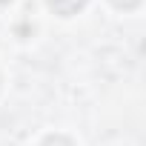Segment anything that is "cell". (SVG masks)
Segmentation results:
<instances>
[{
    "mask_svg": "<svg viewBox=\"0 0 146 146\" xmlns=\"http://www.w3.org/2000/svg\"><path fill=\"white\" fill-rule=\"evenodd\" d=\"M0 83H3V80H0Z\"/></svg>",
    "mask_w": 146,
    "mask_h": 146,
    "instance_id": "obj_5",
    "label": "cell"
},
{
    "mask_svg": "<svg viewBox=\"0 0 146 146\" xmlns=\"http://www.w3.org/2000/svg\"><path fill=\"white\" fill-rule=\"evenodd\" d=\"M46 6L54 15H60V17H72V15H78L86 6V0H46Z\"/></svg>",
    "mask_w": 146,
    "mask_h": 146,
    "instance_id": "obj_1",
    "label": "cell"
},
{
    "mask_svg": "<svg viewBox=\"0 0 146 146\" xmlns=\"http://www.w3.org/2000/svg\"><path fill=\"white\" fill-rule=\"evenodd\" d=\"M109 3H112L115 9H123V12H132V9H137V6H140V0H109Z\"/></svg>",
    "mask_w": 146,
    "mask_h": 146,
    "instance_id": "obj_3",
    "label": "cell"
},
{
    "mask_svg": "<svg viewBox=\"0 0 146 146\" xmlns=\"http://www.w3.org/2000/svg\"><path fill=\"white\" fill-rule=\"evenodd\" d=\"M40 146H75V143H72L66 135H49V137H46Z\"/></svg>",
    "mask_w": 146,
    "mask_h": 146,
    "instance_id": "obj_2",
    "label": "cell"
},
{
    "mask_svg": "<svg viewBox=\"0 0 146 146\" xmlns=\"http://www.w3.org/2000/svg\"><path fill=\"white\" fill-rule=\"evenodd\" d=\"M6 3H12V0H0V6H6Z\"/></svg>",
    "mask_w": 146,
    "mask_h": 146,
    "instance_id": "obj_4",
    "label": "cell"
}]
</instances>
